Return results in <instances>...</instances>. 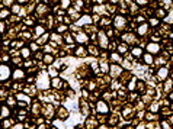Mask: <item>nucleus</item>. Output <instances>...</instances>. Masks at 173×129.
<instances>
[{
	"label": "nucleus",
	"mask_w": 173,
	"mask_h": 129,
	"mask_svg": "<svg viewBox=\"0 0 173 129\" xmlns=\"http://www.w3.org/2000/svg\"><path fill=\"white\" fill-rule=\"evenodd\" d=\"M0 73H1V76H0V80H1V81H4V80H7V78L10 77V68H9L7 65H4V64H1Z\"/></svg>",
	"instance_id": "nucleus-1"
},
{
	"label": "nucleus",
	"mask_w": 173,
	"mask_h": 129,
	"mask_svg": "<svg viewBox=\"0 0 173 129\" xmlns=\"http://www.w3.org/2000/svg\"><path fill=\"white\" fill-rule=\"evenodd\" d=\"M96 110H98L99 113H108V112H109V109H108V106H106L105 102H98V105H96Z\"/></svg>",
	"instance_id": "nucleus-2"
},
{
	"label": "nucleus",
	"mask_w": 173,
	"mask_h": 129,
	"mask_svg": "<svg viewBox=\"0 0 173 129\" xmlns=\"http://www.w3.org/2000/svg\"><path fill=\"white\" fill-rule=\"evenodd\" d=\"M147 51H148L150 54H157V52L160 51V46H159L156 42H153V44H148V45H147Z\"/></svg>",
	"instance_id": "nucleus-3"
},
{
	"label": "nucleus",
	"mask_w": 173,
	"mask_h": 129,
	"mask_svg": "<svg viewBox=\"0 0 173 129\" xmlns=\"http://www.w3.org/2000/svg\"><path fill=\"white\" fill-rule=\"evenodd\" d=\"M167 74H169V70H167L166 67H162V68L159 70V73H157V77H159L160 80H167Z\"/></svg>",
	"instance_id": "nucleus-4"
},
{
	"label": "nucleus",
	"mask_w": 173,
	"mask_h": 129,
	"mask_svg": "<svg viewBox=\"0 0 173 129\" xmlns=\"http://www.w3.org/2000/svg\"><path fill=\"white\" fill-rule=\"evenodd\" d=\"M124 26H125V19H124L122 16H116V19H115V28L121 29V28H124Z\"/></svg>",
	"instance_id": "nucleus-5"
},
{
	"label": "nucleus",
	"mask_w": 173,
	"mask_h": 129,
	"mask_svg": "<svg viewBox=\"0 0 173 129\" xmlns=\"http://www.w3.org/2000/svg\"><path fill=\"white\" fill-rule=\"evenodd\" d=\"M76 41L79 44H84V42H87V35L86 33H77L76 35Z\"/></svg>",
	"instance_id": "nucleus-6"
},
{
	"label": "nucleus",
	"mask_w": 173,
	"mask_h": 129,
	"mask_svg": "<svg viewBox=\"0 0 173 129\" xmlns=\"http://www.w3.org/2000/svg\"><path fill=\"white\" fill-rule=\"evenodd\" d=\"M99 38H100V45H102L103 48H106V46H108V41H106L105 33H103V32H99Z\"/></svg>",
	"instance_id": "nucleus-7"
},
{
	"label": "nucleus",
	"mask_w": 173,
	"mask_h": 129,
	"mask_svg": "<svg viewBox=\"0 0 173 129\" xmlns=\"http://www.w3.org/2000/svg\"><path fill=\"white\" fill-rule=\"evenodd\" d=\"M111 71H112V76L116 77V76H119V73H121V67H118V65H112V67H111Z\"/></svg>",
	"instance_id": "nucleus-8"
},
{
	"label": "nucleus",
	"mask_w": 173,
	"mask_h": 129,
	"mask_svg": "<svg viewBox=\"0 0 173 129\" xmlns=\"http://www.w3.org/2000/svg\"><path fill=\"white\" fill-rule=\"evenodd\" d=\"M13 78H15V80L23 78V71H22V70H15V73H13Z\"/></svg>",
	"instance_id": "nucleus-9"
},
{
	"label": "nucleus",
	"mask_w": 173,
	"mask_h": 129,
	"mask_svg": "<svg viewBox=\"0 0 173 129\" xmlns=\"http://www.w3.org/2000/svg\"><path fill=\"white\" fill-rule=\"evenodd\" d=\"M147 29H148V25H146V23H144V25H140V26H138V33H140V35H144V33L147 32Z\"/></svg>",
	"instance_id": "nucleus-10"
},
{
	"label": "nucleus",
	"mask_w": 173,
	"mask_h": 129,
	"mask_svg": "<svg viewBox=\"0 0 173 129\" xmlns=\"http://www.w3.org/2000/svg\"><path fill=\"white\" fill-rule=\"evenodd\" d=\"M144 61H146V64H153V57H151V54L148 52V54H144Z\"/></svg>",
	"instance_id": "nucleus-11"
},
{
	"label": "nucleus",
	"mask_w": 173,
	"mask_h": 129,
	"mask_svg": "<svg viewBox=\"0 0 173 129\" xmlns=\"http://www.w3.org/2000/svg\"><path fill=\"white\" fill-rule=\"evenodd\" d=\"M16 99H17V100H23V102H26V103H29V102H31V100H29V97H28V96H25V94H17V96H16Z\"/></svg>",
	"instance_id": "nucleus-12"
},
{
	"label": "nucleus",
	"mask_w": 173,
	"mask_h": 129,
	"mask_svg": "<svg viewBox=\"0 0 173 129\" xmlns=\"http://www.w3.org/2000/svg\"><path fill=\"white\" fill-rule=\"evenodd\" d=\"M7 116H9V109H7L6 106H3V107H1V118L4 119V118H7Z\"/></svg>",
	"instance_id": "nucleus-13"
},
{
	"label": "nucleus",
	"mask_w": 173,
	"mask_h": 129,
	"mask_svg": "<svg viewBox=\"0 0 173 129\" xmlns=\"http://www.w3.org/2000/svg\"><path fill=\"white\" fill-rule=\"evenodd\" d=\"M20 54H22V57H25V58H28V57L31 55V51H29V49H26V48H23Z\"/></svg>",
	"instance_id": "nucleus-14"
},
{
	"label": "nucleus",
	"mask_w": 173,
	"mask_h": 129,
	"mask_svg": "<svg viewBox=\"0 0 173 129\" xmlns=\"http://www.w3.org/2000/svg\"><path fill=\"white\" fill-rule=\"evenodd\" d=\"M76 55H79V57H83V55H86V51H84L83 48H79V49L76 51Z\"/></svg>",
	"instance_id": "nucleus-15"
},
{
	"label": "nucleus",
	"mask_w": 173,
	"mask_h": 129,
	"mask_svg": "<svg viewBox=\"0 0 173 129\" xmlns=\"http://www.w3.org/2000/svg\"><path fill=\"white\" fill-rule=\"evenodd\" d=\"M132 55L140 57V55H141V49H140V48H134V49H132Z\"/></svg>",
	"instance_id": "nucleus-16"
},
{
	"label": "nucleus",
	"mask_w": 173,
	"mask_h": 129,
	"mask_svg": "<svg viewBox=\"0 0 173 129\" xmlns=\"http://www.w3.org/2000/svg\"><path fill=\"white\" fill-rule=\"evenodd\" d=\"M165 89H166V90H170V89H172V80H170V78H167V81H166V84H165Z\"/></svg>",
	"instance_id": "nucleus-17"
},
{
	"label": "nucleus",
	"mask_w": 173,
	"mask_h": 129,
	"mask_svg": "<svg viewBox=\"0 0 173 129\" xmlns=\"http://www.w3.org/2000/svg\"><path fill=\"white\" fill-rule=\"evenodd\" d=\"M68 4H70V0H61V7L63 9H67Z\"/></svg>",
	"instance_id": "nucleus-18"
},
{
	"label": "nucleus",
	"mask_w": 173,
	"mask_h": 129,
	"mask_svg": "<svg viewBox=\"0 0 173 129\" xmlns=\"http://www.w3.org/2000/svg\"><path fill=\"white\" fill-rule=\"evenodd\" d=\"M80 22H82V23H90V22H92V19H90V16H84Z\"/></svg>",
	"instance_id": "nucleus-19"
},
{
	"label": "nucleus",
	"mask_w": 173,
	"mask_h": 129,
	"mask_svg": "<svg viewBox=\"0 0 173 129\" xmlns=\"http://www.w3.org/2000/svg\"><path fill=\"white\" fill-rule=\"evenodd\" d=\"M48 73H49V74H48L49 77H52V78H54V77H57V71H55L54 68H49V71H48Z\"/></svg>",
	"instance_id": "nucleus-20"
},
{
	"label": "nucleus",
	"mask_w": 173,
	"mask_h": 129,
	"mask_svg": "<svg viewBox=\"0 0 173 129\" xmlns=\"http://www.w3.org/2000/svg\"><path fill=\"white\" fill-rule=\"evenodd\" d=\"M35 32H36V35H41V33H44V28L42 26H36Z\"/></svg>",
	"instance_id": "nucleus-21"
},
{
	"label": "nucleus",
	"mask_w": 173,
	"mask_h": 129,
	"mask_svg": "<svg viewBox=\"0 0 173 129\" xmlns=\"http://www.w3.org/2000/svg\"><path fill=\"white\" fill-rule=\"evenodd\" d=\"M111 57H112V60H114V61H121V57H119L118 54H115V52H114Z\"/></svg>",
	"instance_id": "nucleus-22"
},
{
	"label": "nucleus",
	"mask_w": 173,
	"mask_h": 129,
	"mask_svg": "<svg viewBox=\"0 0 173 129\" xmlns=\"http://www.w3.org/2000/svg\"><path fill=\"white\" fill-rule=\"evenodd\" d=\"M44 60H45V62H47V64H51V62H52V57H51V55H45V58H44Z\"/></svg>",
	"instance_id": "nucleus-23"
},
{
	"label": "nucleus",
	"mask_w": 173,
	"mask_h": 129,
	"mask_svg": "<svg viewBox=\"0 0 173 129\" xmlns=\"http://www.w3.org/2000/svg\"><path fill=\"white\" fill-rule=\"evenodd\" d=\"M7 15H9V12H7V10H1L0 17H1V19H4V17H7Z\"/></svg>",
	"instance_id": "nucleus-24"
},
{
	"label": "nucleus",
	"mask_w": 173,
	"mask_h": 129,
	"mask_svg": "<svg viewBox=\"0 0 173 129\" xmlns=\"http://www.w3.org/2000/svg\"><path fill=\"white\" fill-rule=\"evenodd\" d=\"M124 39H125L127 42H131V41H134V36H131V35H125Z\"/></svg>",
	"instance_id": "nucleus-25"
},
{
	"label": "nucleus",
	"mask_w": 173,
	"mask_h": 129,
	"mask_svg": "<svg viewBox=\"0 0 173 129\" xmlns=\"http://www.w3.org/2000/svg\"><path fill=\"white\" fill-rule=\"evenodd\" d=\"M58 84H60V80H58L57 77H54V80H52V86H54V87H58Z\"/></svg>",
	"instance_id": "nucleus-26"
},
{
	"label": "nucleus",
	"mask_w": 173,
	"mask_h": 129,
	"mask_svg": "<svg viewBox=\"0 0 173 129\" xmlns=\"http://www.w3.org/2000/svg\"><path fill=\"white\" fill-rule=\"evenodd\" d=\"M118 49H119V52H125V51H127V46L122 44V45H119V48H118Z\"/></svg>",
	"instance_id": "nucleus-27"
},
{
	"label": "nucleus",
	"mask_w": 173,
	"mask_h": 129,
	"mask_svg": "<svg viewBox=\"0 0 173 129\" xmlns=\"http://www.w3.org/2000/svg\"><path fill=\"white\" fill-rule=\"evenodd\" d=\"M12 10H13V12H15V13H17V12H19V10H20V7H19V6H17V4H15V6H13V9H12Z\"/></svg>",
	"instance_id": "nucleus-28"
},
{
	"label": "nucleus",
	"mask_w": 173,
	"mask_h": 129,
	"mask_svg": "<svg viewBox=\"0 0 173 129\" xmlns=\"http://www.w3.org/2000/svg\"><path fill=\"white\" fill-rule=\"evenodd\" d=\"M66 29H67V26H64V25H61V26H60V28H58L57 30H58V32H64Z\"/></svg>",
	"instance_id": "nucleus-29"
},
{
	"label": "nucleus",
	"mask_w": 173,
	"mask_h": 129,
	"mask_svg": "<svg viewBox=\"0 0 173 129\" xmlns=\"http://www.w3.org/2000/svg\"><path fill=\"white\" fill-rule=\"evenodd\" d=\"M132 89H135V80H132L130 83V90H132Z\"/></svg>",
	"instance_id": "nucleus-30"
},
{
	"label": "nucleus",
	"mask_w": 173,
	"mask_h": 129,
	"mask_svg": "<svg viewBox=\"0 0 173 129\" xmlns=\"http://www.w3.org/2000/svg\"><path fill=\"white\" fill-rule=\"evenodd\" d=\"M138 4H147V0H137Z\"/></svg>",
	"instance_id": "nucleus-31"
},
{
	"label": "nucleus",
	"mask_w": 173,
	"mask_h": 129,
	"mask_svg": "<svg viewBox=\"0 0 173 129\" xmlns=\"http://www.w3.org/2000/svg\"><path fill=\"white\" fill-rule=\"evenodd\" d=\"M124 67H125V68H131V64H128L127 61H124Z\"/></svg>",
	"instance_id": "nucleus-32"
},
{
	"label": "nucleus",
	"mask_w": 173,
	"mask_h": 129,
	"mask_svg": "<svg viewBox=\"0 0 173 129\" xmlns=\"http://www.w3.org/2000/svg\"><path fill=\"white\" fill-rule=\"evenodd\" d=\"M157 107H159L157 105H153V106H151V110H153V112H157Z\"/></svg>",
	"instance_id": "nucleus-33"
},
{
	"label": "nucleus",
	"mask_w": 173,
	"mask_h": 129,
	"mask_svg": "<svg viewBox=\"0 0 173 129\" xmlns=\"http://www.w3.org/2000/svg\"><path fill=\"white\" fill-rule=\"evenodd\" d=\"M102 70H103V71H106V70H108V67H106V64H105V62H102Z\"/></svg>",
	"instance_id": "nucleus-34"
},
{
	"label": "nucleus",
	"mask_w": 173,
	"mask_h": 129,
	"mask_svg": "<svg viewBox=\"0 0 173 129\" xmlns=\"http://www.w3.org/2000/svg\"><path fill=\"white\" fill-rule=\"evenodd\" d=\"M151 25H157V19H151Z\"/></svg>",
	"instance_id": "nucleus-35"
},
{
	"label": "nucleus",
	"mask_w": 173,
	"mask_h": 129,
	"mask_svg": "<svg viewBox=\"0 0 173 129\" xmlns=\"http://www.w3.org/2000/svg\"><path fill=\"white\" fill-rule=\"evenodd\" d=\"M170 99H172V100H173V93H172V94H170Z\"/></svg>",
	"instance_id": "nucleus-36"
},
{
	"label": "nucleus",
	"mask_w": 173,
	"mask_h": 129,
	"mask_svg": "<svg viewBox=\"0 0 173 129\" xmlns=\"http://www.w3.org/2000/svg\"><path fill=\"white\" fill-rule=\"evenodd\" d=\"M19 1H20V3H23V1H26V0H19Z\"/></svg>",
	"instance_id": "nucleus-37"
}]
</instances>
